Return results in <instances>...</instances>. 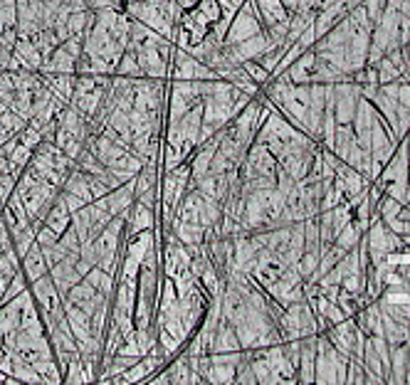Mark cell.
<instances>
[{
	"label": "cell",
	"mask_w": 410,
	"mask_h": 385,
	"mask_svg": "<svg viewBox=\"0 0 410 385\" xmlns=\"http://www.w3.org/2000/svg\"><path fill=\"white\" fill-rule=\"evenodd\" d=\"M245 69H248V77H253L255 82H264L267 79V69L264 67H257V64H245Z\"/></svg>",
	"instance_id": "3"
},
{
	"label": "cell",
	"mask_w": 410,
	"mask_h": 385,
	"mask_svg": "<svg viewBox=\"0 0 410 385\" xmlns=\"http://www.w3.org/2000/svg\"><path fill=\"white\" fill-rule=\"evenodd\" d=\"M284 8H290V10H297V6H299V0H279Z\"/></svg>",
	"instance_id": "4"
},
{
	"label": "cell",
	"mask_w": 410,
	"mask_h": 385,
	"mask_svg": "<svg viewBox=\"0 0 410 385\" xmlns=\"http://www.w3.org/2000/svg\"><path fill=\"white\" fill-rule=\"evenodd\" d=\"M257 32H260V25L255 22V15L250 18V6H245V13H242L240 20L235 22V27L230 30V37H227V40L240 42V40H248V37L257 35Z\"/></svg>",
	"instance_id": "1"
},
{
	"label": "cell",
	"mask_w": 410,
	"mask_h": 385,
	"mask_svg": "<svg viewBox=\"0 0 410 385\" xmlns=\"http://www.w3.org/2000/svg\"><path fill=\"white\" fill-rule=\"evenodd\" d=\"M400 208H403V205L398 203V200L395 198H383L381 200V205H379V210H381V218L386 220V223H390V220H395L398 218V213H400Z\"/></svg>",
	"instance_id": "2"
}]
</instances>
